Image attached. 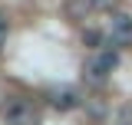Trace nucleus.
<instances>
[{"label":"nucleus","instance_id":"nucleus-1","mask_svg":"<svg viewBox=\"0 0 132 125\" xmlns=\"http://www.w3.org/2000/svg\"><path fill=\"white\" fill-rule=\"evenodd\" d=\"M119 66V56H116L112 49H96L89 59H86V66H82V73H86V79L93 82V86H102L106 79L112 76V69Z\"/></svg>","mask_w":132,"mask_h":125},{"label":"nucleus","instance_id":"nucleus-2","mask_svg":"<svg viewBox=\"0 0 132 125\" xmlns=\"http://www.w3.org/2000/svg\"><path fill=\"white\" fill-rule=\"evenodd\" d=\"M0 115L7 119V125H40V112L27 99H3Z\"/></svg>","mask_w":132,"mask_h":125},{"label":"nucleus","instance_id":"nucleus-3","mask_svg":"<svg viewBox=\"0 0 132 125\" xmlns=\"http://www.w3.org/2000/svg\"><path fill=\"white\" fill-rule=\"evenodd\" d=\"M106 36L116 46H132V13H112L106 23Z\"/></svg>","mask_w":132,"mask_h":125},{"label":"nucleus","instance_id":"nucleus-4","mask_svg":"<svg viewBox=\"0 0 132 125\" xmlns=\"http://www.w3.org/2000/svg\"><path fill=\"white\" fill-rule=\"evenodd\" d=\"M50 105H53V109H60V112H69V109H76V105H79V92H76V89H69V86L53 89V92H50Z\"/></svg>","mask_w":132,"mask_h":125},{"label":"nucleus","instance_id":"nucleus-5","mask_svg":"<svg viewBox=\"0 0 132 125\" xmlns=\"http://www.w3.org/2000/svg\"><path fill=\"white\" fill-rule=\"evenodd\" d=\"M96 7H93V0H73L69 7H66V13L69 20H86V13H93Z\"/></svg>","mask_w":132,"mask_h":125},{"label":"nucleus","instance_id":"nucleus-6","mask_svg":"<svg viewBox=\"0 0 132 125\" xmlns=\"http://www.w3.org/2000/svg\"><path fill=\"white\" fill-rule=\"evenodd\" d=\"M112 125H132V105H122V109L116 112V122Z\"/></svg>","mask_w":132,"mask_h":125},{"label":"nucleus","instance_id":"nucleus-7","mask_svg":"<svg viewBox=\"0 0 132 125\" xmlns=\"http://www.w3.org/2000/svg\"><path fill=\"white\" fill-rule=\"evenodd\" d=\"M7 36H10V20H7V13L0 10V49L7 46Z\"/></svg>","mask_w":132,"mask_h":125},{"label":"nucleus","instance_id":"nucleus-8","mask_svg":"<svg viewBox=\"0 0 132 125\" xmlns=\"http://www.w3.org/2000/svg\"><path fill=\"white\" fill-rule=\"evenodd\" d=\"M116 3H119V0H93V7H96V10H112Z\"/></svg>","mask_w":132,"mask_h":125}]
</instances>
